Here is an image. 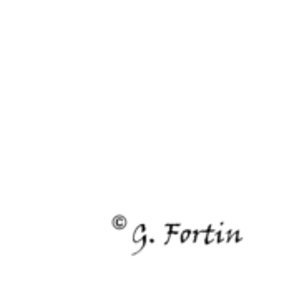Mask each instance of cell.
Listing matches in <instances>:
<instances>
[{
	"mask_svg": "<svg viewBox=\"0 0 284 284\" xmlns=\"http://www.w3.org/2000/svg\"><path fill=\"white\" fill-rule=\"evenodd\" d=\"M115 226L118 229H122L123 226H127V219H125L123 216H118V218L115 219Z\"/></svg>",
	"mask_w": 284,
	"mask_h": 284,
	"instance_id": "6da1fadb",
	"label": "cell"
}]
</instances>
